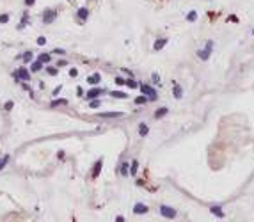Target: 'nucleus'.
I'll use <instances>...</instances> for the list:
<instances>
[{
	"mask_svg": "<svg viewBox=\"0 0 254 222\" xmlns=\"http://www.w3.org/2000/svg\"><path fill=\"white\" fill-rule=\"evenodd\" d=\"M116 222H124V219H123V217H117V219H116Z\"/></svg>",
	"mask_w": 254,
	"mask_h": 222,
	"instance_id": "34",
	"label": "nucleus"
},
{
	"mask_svg": "<svg viewBox=\"0 0 254 222\" xmlns=\"http://www.w3.org/2000/svg\"><path fill=\"white\" fill-rule=\"evenodd\" d=\"M146 101H148V96H139V98L135 100V103H137V105H142V103H146Z\"/></svg>",
	"mask_w": 254,
	"mask_h": 222,
	"instance_id": "19",
	"label": "nucleus"
},
{
	"mask_svg": "<svg viewBox=\"0 0 254 222\" xmlns=\"http://www.w3.org/2000/svg\"><path fill=\"white\" fill-rule=\"evenodd\" d=\"M195 18H197V14H195V11H190V13H188V16H187V20H188V21H194V20H195Z\"/></svg>",
	"mask_w": 254,
	"mask_h": 222,
	"instance_id": "22",
	"label": "nucleus"
},
{
	"mask_svg": "<svg viewBox=\"0 0 254 222\" xmlns=\"http://www.w3.org/2000/svg\"><path fill=\"white\" fill-rule=\"evenodd\" d=\"M9 21V14H2L0 16V23H7Z\"/></svg>",
	"mask_w": 254,
	"mask_h": 222,
	"instance_id": "27",
	"label": "nucleus"
},
{
	"mask_svg": "<svg viewBox=\"0 0 254 222\" xmlns=\"http://www.w3.org/2000/svg\"><path fill=\"white\" fill-rule=\"evenodd\" d=\"M100 80H102V77H100L98 73H94L92 77H89V78H87V82H89V84H98Z\"/></svg>",
	"mask_w": 254,
	"mask_h": 222,
	"instance_id": "11",
	"label": "nucleus"
},
{
	"mask_svg": "<svg viewBox=\"0 0 254 222\" xmlns=\"http://www.w3.org/2000/svg\"><path fill=\"white\" fill-rule=\"evenodd\" d=\"M102 92H103V91L100 89V87H94V89H91V91L87 92V100H94V98H98Z\"/></svg>",
	"mask_w": 254,
	"mask_h": 222,
	"instance_id": "7",
	"label": "nucleus"
},
{
	"mask_svg": "<svg viewBox=\"0 0 254 222\" xmlns=\"http://www.w3.org/2000/svg\"><path fill=\"white\" fill-rule=\"evenodd\" d=\"M45 43H46L45 38H38V45H45Z\"/></svg>",
	"mask_w": 254,
	"mask_h": 222,
	"instance_id": "30",
	"label": "nucleus"
},
{
	"mask_svg": "<svg viewBox=\"0 0 254 222\" xmlns=\"http://www.w3.org/2000/svg\"><path fill=\"white\" fill-rule=\"evenodd\" d=\"M210 212L213 213V215H217V217H220V219L224 217V212H222V208H220V206H212V208H210Z\"/></svg>",
	"mask_w": 254,
	"mask_h": 222,
	"instance_id": "10",
	"label": "nucleus"
},
{
	"mask_svg": "<svg viewBox=\"0 0 254 222\" xmlns=\"http://www.w3.org/2000/svg\"><path fill=\"white\" fill-rule=\"evenodd\" d=\"M25 4H27V5H32V4H34V0H25Z\"/></svg>",
	"mask_w": 254,
	"mask_h": 222,
	"instance_id": "33",
	"label": "nucleus"
},
{
	"mask_svg": "<svg viewBox=\"0 0 254 222\" xmlns=\"http://www.w3.org/2000/svg\"><path fill=\"white\" fill-rule=\"evenodd\" d=\"M139 133H141V135H148V126H146V124H141V126H139Z\"/></svg>",
	"mask_w": 254,
	"mask_h": 222,
	"instance_id": "20",
	"label": "nucleus"
},
{
	"mask_svg": "<svg viewBox=\"0 0 254 222\" xmlns=\"http://www.w3.org/2000/svg\"><path fill=\"white\" fill-rule=\"evenodd\" d=\"M46 71H48L50 75H55V73H57V70H55V68H48V70H46Z\"/></svg>",
	"mask_w": 254,
	"mask_h": 222,
	"instance_id": "31",
	"label": "nucleus"
},
{
	"mask_svg": "<svg viewBox=\"0 0 254 222\" xmlns=\"http://www.w3.org/2000/svg\"><path fill=\"white\" fill-rule=\"evenodd\" d=\"M174 96L176 98H181V87L180 85H174Z\"/></svg>",
	"mask_w": 254,
	"mask_h": 222,
	"instance_id": "18",
	"label": "nucleus"
},
{
	"mask_svg": "<svg viewBox=\"0 0 254 222\" xmlns=\"http://www.w3.org/2000/svg\"><path fill=\"white\" fill-rule=\"evenodd\" d=\"M41 68H43V62H34V64H32V71H39Z\"/></svg>",
	"mask_w": 254,
	"mask_h": 222,
	"instance_id": "16",
	"label": "nucleus"
},
{
	"mask_svg": "<svg viewBox=\"0 0 254 222\" xmlns=\"http://www.w3.org/2000/svg\"><path fill=\"white\" fill-rule=\"evenodd\" d=\"M133 212L137 213V215H142V213L148 212V206H146V204H142V202H137V204L133 206Z\"/></svg>",
	"mask_w": 254,
	"mask_h": 222,
	"instance_id": "6",
	"label": "nucleus"
},
{
	"mask_svg": "<svg viewBox=\"0 0 254 222\" xmlns=\"http://www.w3.org/2000/svg\"><path fill=\"white\" fill-rule=\"evenodd\" d=\"M89 107H91V109H96V107H100V101H98V100H92L91 103H89Z\"/></svg>",
	"mask_w": 254,
	"mask_h": 222,
	"instance_id": "28",
	"label": "nucleus"
},
{
	"mask_svg": "<svg viewBox=\"0 0 254 222\" xmlns=\"http://www.w3.org/2000/svg\"><path fill=\"white\" fill-rule=\"evenodd\" d=\"M121 174L123 176H128V162H123L121 163Z\"/></svg>",
	"mask_w": 254,
	"mask_h": 222,
	"instance_id": "13",
	"label": "nucleus"
},
{
	"mask_svg": "<svg viewBox=\"0 0 254 222\" xmlns=\"http://www.w3.org/2000/svg\"><path fill=\"white\" fill-rule=\"evenodd\" d=\"M102 167H103V162H102V160H100V162H96V165H94V169H92V178H96V176L100 174Z\"/></svg>",
	"mask_w": 254,
	"mask_h": 222,
	"instance_id": "9",
	"label": "nucleus"
},
{
	"mask_svg": "<svg viewBox=\"0 0 254 222\" xmlns=\"http://www.w3.org/2000/svg\"><path fill=\"white\" fill-rule=\"evenodd\" d=\"M160 213H162L163 217H167V219H174L176 217V210L174 208H171V206H160Z\"/></svg>",
	"mask_w": 254,
	"mask_h": 222,
	"instance_id": "4",
	"label": "nucleus"
},
{
	"mask_svg": "<svg viewBox=\"0 0 254 222\" xmlns=\"http://www.w3.org/2000/svg\"><path fill=\"white\" fill-rule=\"evenodd\" d=\"M103 117H119L121 116V112H105V114H102Z\"/></svg>",
	"mask_w": 254,
	"mask_h": 222,
	"instance_id": "14",
	"label": "nucleus"
},
{
	"mask_svg": "<svg viewBox=\"0 0 254 222\" xmlns=\"http://www.w3.org/2000/svg\"><path fill=\"white\" fill-rule=\"evenodd\" d=\"M66 103H68L66 100H55L53 103H52V107H57V105H66Z\"/></svg>",
	"mask_w": 254,
	"mask_h": 222,
	"instance_id": "24",
	"label": "nucleus"
},
{
	"mask_svg": "<svg viewBox=\"0 0 254 222\" xmlns=\"http://www.w3.org/2000/svg\"><path fill=\"white\" fill-rule=\"evenodd\" d=\"M87 14H89V11L85 9V7H82V9H78V13H77V16H78V20L84 21L85 18H87Z\"/></svg>",
	"mask_w": 254,
	"mask_h": 222,
	"instance_id": "8",
	"label": "nucleus"
},
{
	"mask_svg": "<svg viewBox=\"0 0 254 222\" xmlns=\"http://www.w3.org/2000/svg\"><path fill=\"white\" fill-rule=\"evenodd\" d=\"M141 91L144 92V96H148L149 100H156V91L153 89V87H149V85H141Z\"/></svg>",
	"mask_w": 254,
	"mask_h": 222,
	"instance_id": "3",
	"label": "nucleus"
},
{
	"mask_svg": "<svg viewBox=\"0 0 254 222\" xmlns=\"http://www.w3.org/2000/svg\"><path fill=\"white\" fill-rule=\"evenodd\" d=\"M23 61L25 62L32 61V52H25V53H23Z\"/></svg>",
	"mask_w": 254,
	"mask_h": 222,
	"instance_id": "21",
	"label": "nucleus"
},
{
	"mask_svg": "<svg viewBox=\"0 0 254 222\" xmlns=\"http://www.w3.org/2000/svg\"><path fill=\"white\" fill-rule=\"evenodd\" d=\"M165 43H167V39L163 38V39H160V41H156L155 43V50H162L163 46H165Z\"/></svg>",
	"mask_w": 254,
	"mask_h": 222,
	"instance_id": "12",
	"label": "nucleus"
},
{
	"mask_svg": "<svg viewBox=\"0 0 254 222\" xmlns=\"http://www.w3.org/2000/svg\"><path fill=\"white\" fill-rule=\"evenodd\" d=\"M212 50H213V41H208L203 50H199V59L201 61H208L210 55H212Z\"/></svg>",
	"mask_w": 254,
	"mask_h": 222,
	"instance_id": "1",
	"label": "nucleus"
},
{
	"mask_svg": "<svg viewBox=\"0 0 254 222\" xmlns=\"http://www.w3.org/2000/svg\"><path fill=\"white\" fill-rule=\"evenodd\" d=\"M137 167H139V162L133 160L132 162V174H135V172H137Z\"/></svg>",
	"mask_w": 254,
	"mask_h": 222,
	"instance_id": "25",
	"label": "nucleus"
},
{
	"mask_svg": "<svg viewBox=\"0 0 254 222\" xmlns=\"http://www.w3.org/2000/svg\"><path fill=\"white\" fill-rule=\"evenodd\" d=\"M167 114V109H160V110L155 112V117H162V116H165Z\"/></svg>",
	"mask_w": 254,
	"mask_h": 222,
	"instance_id": "17",
	"label": "nucleus"
},
{
	"mask_svg": "<svg viewBox=\"0 0 254 222\" xmlns=\"http://www.w3.org/2000/svg\"><path fill=\"white\" fill-rule=\"evenodd\" d=\"M11 109H13V101H7L5 103V110H11Z\"/></svg>",
	"mask_w": 254,
	"mask_h": 222,
	"instance_id": "29",
	"label": "nucleus"
},
{
	"mask_svg": "<svg viewBox=\"0 0 254 222\" xmlns=\"http://www.w3.org/2000/svg\"><path fill=\"white\" fill-rule=\"evenodd\" d=\"M124 84H126L128 87H132V89H133V87H137V82H135V80H126Z\"/></svg>",
	"mask_w": 254,
	"mask_h": 222,
	"instance_id": "26",
	"label": "nucleus"
},
{
	"mask_svg": "<svg viewBox=\"0 0 254 222\" xmlns=\"http://www.w3.org/2000/svg\"><path fill=\"white\" fill-rule=\"evenodd\" d=\"M77 73H78L77 70H71V71H70V75H71V77H77Z\"/></svg>",
	"mask_w": 254,
	"mask_h": 222,
	"instance_id": "32",
	"label": "nucleus"
},
{
	"mask_svg": "<svg viewBox=\"0 0 254 222\" xmlns=\"http://www.w3.org/2000/svg\"><path fill=\"white\" fill-rule=\"evenodd\" d=\"M0 162H2V160H0Z\"/></svg>",
	"mask_w": 254,
	"mask_h": 222,
	"instance_id": "35",
	"label": "nucleus"
},
{
	"mask_svg": "<svg viewBox=\"0 0 254 222\" xmlns=\"http://www.w3.org/2000/svg\"><path fill=\"white\" fill-rule=\"evenodd\" d=\"M14 78H20V80H30V73L25 70V68H20V70L14 71Z\"/></svg>",
	"mask_w": 254,
	"mask_h": 222,
	"instance_id": "5",
	"label": "nucleus"
},
{
	"mask_svg": "<svg viewBox=\"0 0 254 222\" xmlns=\"http://www.w3.org/2000/svg\"><path fill=\"white\" fill-rule=\"evenodd\" d=\"M50 61V55L48 53H41L39 55V62H48Z\"/></svg>",
	"mask_w": 254,
	"mask_h": 222,
	"instance_id": "15",
	"label": "nucleus"
},
{
	"mask_svg": "<svg viewBox=\"0 0 254 222\" xmlns=\"http://www.w3.org/2000/svg\"><path fill=\"white\" fill-rule=\"evenodd\" d=\"M55 16H57V11L55 9H46L43 13V21L45 23H52V21L55 20Z\"/></svg>",
	"mask_w": 254,
	"mask_h": 222,
	"instance_id": "2",
	"label": "nucleus"
},
{
	"mask_svg": "<svg viewBox=\"0 0 254 222\" xmlns=\"http://www.w3.org/2000/svg\"><path fill=\"white\" fill-rule=\"evenodd\" d=\"M114 98H126V94L124 92H119V91H116V92H110Z\"/></svg>",
	"mask_w": 254,
	"mask_h": 222,
	"instance_id": "23",
	"label": "nucleus"
}]
</instances>
